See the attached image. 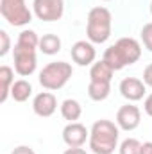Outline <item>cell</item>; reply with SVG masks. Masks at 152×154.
<instances>
[{
    "label": "cell",
    "instance_id": "1",
    "mask_svg": "<svg viewBox=\"0 0 152 154\" xmlns=\"http://www.w3.org/2000/svg\"><path fill=\"white\" fill-rule=\"evenodd\" d=\"M141 56V47L134 38H120L114 45L106 48L104 52V61L116 70H122L127 65H132L140 59Z\"/></svg>",
    "mask_w": 152,
    "mask_h": 154
},
{
    "label": "cell",
    "instance_id": "2",
    "mask_svg": "<svg viewBox=\"0 0 152 154\" xmlns=\"http://www.w3.org/2000/svg\"><path fill=\"white\" fill-rule=\"evenodd\" d=\"M118 125L111 120H97L90 131V149L95 154H113L118 143Z\"/></svg>",
    "mask_w": 152,
    "mask_h": 154
},
{
    "label": "cell",
    "instance_id": "3",
    "mask_svg": "<svg viewBox=\"0 0 152 154\" xmlns=\"http://www.w3.org/2000/svg\"><path fill=\"white\" fill-rule=\"evenodd\" d=\"M111 13L109 9L99 5L88 13L86 34L91 43H106L111 36Z\"/></svg>",
    "mask_w": 152,
    "mask_h": 154
},
{
    "label": "cell",
    "instance_id": "4",
    "mask_svg": "<svg viewBox=\"0 0 152 154\" xmlns=\"http://www.w3.org/2000/svg\"><path fill=\"white\" fill-rule=\"evenodd\" d=\"M74 74L72 65L66 61H52L39 72V84L45 90H61Z\"/></svg>",
    "mask_w": 152,
    "mask_h": 154
},
{
    "label": "cell",
    "instance_id": "5",
    "mask_svg": "<svg viewBox=\"0 0 152 154\" xmlns=\"http://www.w3.org/2000/svg\"><path fill=\"white\" fill-rule=\"evenodd\" d=\"M0 14L13 27H23L32 22V13L25 0H0Z\"/></svg>",
    "mask_w": 152,
    "mask_h": 154
},
{
    "label": "cell",
    "instance_id": "6",
    "mask_svg": "<svg viewBox=\"0 0 152 154\" xmlns=\"http://www.w3.org/2000/svg\"><path fill=\"white\" fill-rule=\"evenodd\" d=\"M14 70L16 74H20L22 77H29L34 74L36 70V48H27V47H22V45H14Z\"/></svg>",
    "mask_w": 152,
    "mask_h": 154
},
{
    "label": "cell",
    "instance_id": "7",
    "mask_svg": "<svg viewBox=\"0 0 152 154\" xmlns=\"http://www.w3.org/2000/svg\"><path fill=\"white\" fill-rule=\"evenodd\" d=\"M32 11L43 22H57L65 13V0H34Z\"/></svg>",
    "mask_w": 152,
    "mask_h": 154
},
{
    "label": "cell",
    "instance_id": "8",
    "mask_svg": "<svg viewBox=\"0 0 152 154\" xmlns=\"http://www.w3.org/2000/svg\"><path fill=\"white\" fill-rule=\"evenodd\" d=\"M140 120H141V113L132 104L122 106L116 113V125L123 131H134L140 125Z\"/></svg>",
    "mask_w": 152,
    "mask_h": 154
},
{
    "label": "cell",
    "instance_id": "9",
    "mask_svg": "<svg viewBox=\"0 0 152 154\" xmlns=\"http://www.w3.org/2000/svg\"><path fill=\"white\" fill-rule=\"evenodd\" d=\"M88 138H90V131L79 122H70L63 129V140L68 147H82Z\"/></svg>",
    "mask_w": 152,
    "mask_h": 154
},
{
    "label": "cell",
    "instance_id": "10",
    "mask_svg": "<svg viewBox=\"0 0 152 154\" xmlns=\"http://www.w3.org/2000/svg\"><path fill=\"white\" fill-rule=\"evenodd\" d=\"M32 109H34V113L38 116H43V118L52 116L56 113V109H57V99H56V95L50 93V91L38 93L34 97V100H32Z\"/></svg>",
    "mask_w": 152,
    "mask_h": 154
},
{
    "label": "cell",
    "instance_id": "11",
    "mask_svg": "<svg viewBox=\"0 0 152 154\" xmlns=\"http://www.w3.org/2000/svg\"><path fill=\"white\" fill-rule=\"evenodd\" d=\"M145 82L143 81H140V79H136V77H125V79H122V82H120V93H122V97H125L127 100H131V102H136V100H141L143 99V95H145Z\"/></svg>",
    "mask_w": 152,
    "mask_h": 154
},
{
    "label": "cell",
    "instance_id": "12",
    "mask_svg": "<svg viewBox=\"0 0 152 154\" xmlns=\"http://www.w3.org/2000/svg\"><path fill=\"white\" fill-rule=\"evenodd\" d=\"M70 54H72V59L79 66H88L97 57V52H95V47L91 45V41H82V39L74 43Z\"/></svg>",
    "mask_w": 152,
    "mask_h": 154
},
{
    "label": "cell",
    "instance_id": "13",
    "mask_svg": "<svg viewBox=\"0 0 152 154\" xmlns=\"http://www.w3.org/2000/svg\"><path fill=\"white\" fill-rule=\"evenodd\" d=\"M114 70L102 59L99 63H93L91 65V70H90V81H102V82H111L113 79Z\"/></svg>",
    "mask_w": 152,
    "mask_h": 154
},
{
    "label": "cell",
    "instance_id": "14",
    "mask_svg": "<svg viewBox=\"0 0 152 154\" xmlns=\"http://www.w3.org/2000/svg\"><path fill=\"white\" fill-rule=\"evenodd\" d=\"M111 93V82H102V81H90L88 84V95L91 100H106Z\"/></svg>",
    "mask_w": 152,
    "mask_h": 154
},
{
    "label": "cell",
    "instance_id": "15",
    "mask_svg": "<svg viewBox=\"0 0 152 154\" xmlns=\"http://www.w3.org/2000/svg\"><path fill=\"white\" fill-rule=\"evenodd\" d=\"M61 115L68 122H77L81 118V115H82V106L77 102L75 99H66L61 104Z\"/></svg>",
    "mask_w": 152,
    "mask_h": 154
},
{
    "label": "cell",
    "instance_id": "16",
    "mask_svg": "<svg viewBox=\"0 0 152 154\" xmlns=\"http://www.w3.org/2000/svg\"><path fill=\"white\" fill-rule=\"evenodd\" d=\"M31 95H32V86H31L29 81H25V79L14 81V84H13V88H11V97H13L16 102H25Z\"/></svg>",
    "mask_w": 152,
    "mask_h": 154
},
{
    "label": "cell",
    "instance_id": "17",
    "mask_svg": "<svg viewBox=\"0 0 152 154\" xmlns=\"http://www.w3.org/2000/svg\"><path fill=\"white\" fill-rule=\"evenodd\" d=\"M0 84H2V93H0V102H5L7 97L11 95V88L14 84V77H13V68L11 66H2L0 68Z\"/></svg>",
    "mask_w": 152,
    "mask_h": 154
},
{
    "label": "cell",
    "instance_id": "18",
    "mask_svg": "<svg viewBox=\"0 0 152 154\" xmlns=\"http://www.w3.org/2000/svg\"><path fill=\"white\" fill-rule=\"evenodd\" d=\"M39 50L47 56H54L61 50V39L56 34H43V38H39Z\"/></svg>",
    "mask_w": 152,
    "mask_h": 154
},
{
    "label": "cell",
    "instance_id": "19",
    "mask_svg": "<svg viewBox=\"0 0 152 154\" xmlns=\"http://www.w3.org/2000/svg\"><path fill=\"white\" fill-rule=\"evenodd\" d=\"M16 43L22 47H27V48H36V47H39V38L34 31H22Z\"/></svg>",
    "mask_w": 152,
    "mask_h": 154
},
{
    "label": "cell",
    "instance_id": "20",
    "mask_svg": "<svg viewBox=\"0 0 152 154\" xmlns=\"http://www.w3.org/2000/svg\"><path fill=\"white\" fill-rule=\"evenodd\" d=\"M120 154H141V143L136 138H127L120 143Z\"/></svg>",
    "mask_w": 152,
    "mask_h": 154
},
{
    "label": "cell",
    "instance_id": "21",
    "mask_svg": "<svg viewBox=\"0 0 152 154\" xmlns=\"http://www.w3.org/2000/svg\"><path fill=\"white\" fill-rule=\"evenodd\" d=\"M141 41H143L145 48L149 52H152V22L143 25V29H141Z\"/></svg>",
    "mask_w": 152,
    "mask_h": 154
},
{
    "label": "cell",
    "instance_id": "22",
    "mask_svg": "<svg viewBox=\"0 0 152 154\" xmlns=\"http://www.w3.org/2000/svg\"><path fill=\"white\" fill-rule=\"evenodd\" d=\"M0 39H2V45H0V56L4 57V56L9 52V48H11V39H9V34H7L5 31H0Z\"/></svg>",
    "mask_w": 152,
    "mask_h": 154
},
{
    "label": "cell",
    "instance_id": "23",
    "mask_svg": "<svg viewBox=\"0 0 152 154\" xmlns=\"http://www.w3.org/2000/svg\"><path fill=\"white\" fill-rule=\"evenodd\" d=\"M143 82L152 88V63L150 65H147L145 70H143Z\"/></svg>",
    "mask_w": 152,
    "mask_h": 154
},
{
    "label": "cell",
    "instance_id": "24",
    "mask_svg": "<svg viewBox=\"0 0 152 154\" xmlns=\"http://www.w3.org/2000/svg\"><path fill=\"white\" fill-rule=\"evenodd\" d=\"M11 154H36V152L31 147H27V145H20V147H16Z\"/></svg>",
    "mask_w": 152,
    "mask_h": 154
},
{
    "label": "cell",
    "instance_id": "25",
    "mask_svg": "<svg viewBox=\"0 0 152 154\" xmlns=\"http://www.w3.org/2000/svg\"><path fill=\"white\" fill-rule=\"evenodd\" d=\"M143 109H145V113L149 116H152V93L145 99V104H143Z\"/></svg>",
    "mask_w": 152,
    "mask_h": 154
},
{
    "label": "cell",
    "instance_id": "26",
    "mask_svg": "<svg viewBox=\"0 0 152 154\" xmlns=\"http://www.w3.org/2000/svg\"><path fill=\"white\" fill-rule=\"evenodd\" d=\"M63 154H88L84 149H81V147H70V149H66Z\"/></svg>",
    "mask_w": 152,
    "mask_h": 154
},
{
    "label": "cell",
    "instance_id": "27",
    "mask_svg": "<svg viewBox=\"0 0 152 154\" xmlns=\"http://www.w3.org/2000/svg\"><path fill=\"white\" fill-rule=\"evenodd\" d=\"M141 154H152V142L141 143Z\"/></svg>",
    "mask_w": 152,
    "mask_h": 154
},
{
    "label": "cell",
    "instance_id": "28",
    "mask_svg": "<svg viewBox=\"0 0 152 154\" xmlns=\"http://www.w3.org/2000/svg\"><path fill=\"white\" fill-rule=\"evenodd\" d=\"M150 13H152V2H150Z\"/></svg>",
    "mask_w": 152,
    "mask_h": 154
},
{
    "label": "cell",
    "instance_id": "29",
    "mask_svg": "<svg viewBox=\"0 0 152 154\" xmlns=\"http://www.w3.org/2000/svg\"><path fill=\"white\" fill-rule=\"evenodd\" d=\"M104 2H109V0H104Z\"/></svg>",
    "mask_w": 152,
    "mask_h": 154
}]
</instances>
